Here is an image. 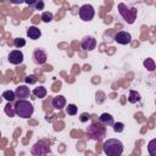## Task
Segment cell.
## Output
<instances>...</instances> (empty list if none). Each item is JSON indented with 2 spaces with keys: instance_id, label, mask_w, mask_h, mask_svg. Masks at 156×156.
<instances>
[{
  "instance_id": "obj_1",
  "label": "cell",
  "mask_w": 156,
  "mask_h": 156,
  "mask_svg": "<svg viewBox=\"0 0 156 156\" xmlns=\"http://www.w3.org/2000/svg\"><path fill=\"white\" fill-rule=\"evenodd\" d=\"M123 143L118 139H107L102 144V150L106 156H121L123 154Z\"/></svg>"
},
{
  "instance_id": "obj_2",
  "label": "cell",
  "mask_w": 156,
  "mask_h": 156,
  "mask_svg": "<svg viewBox=\"0 0 156 156\" xmlns=\"http://www.w3.org/2000/svg\"><path fill=\"white\" fill-rule=\"evenodd\" d=\"M13 107H15L16 115L20 116L21 118H29L34 112L33 105L27 100H18Z\"/></svg>"
},
{
  "instance_id": "obj_3",
  "label": "cell",
  "mask_w": 156,
  "mask_h": 156,
  "mask_svg": "<svg viewBox=\"0 0 156 156\" xmlns=\"http://www.w3.org/2000/svg\"><path fill=\"white\" fill-rule=\"evenodd\" d=\"M118 12L128 24H133L138 16V10L135 7H129L123 2L118 4Z\"/></svg>"
},
{
  "instance_id": "obj_4",
  "label": "cell",
  "mask_w": 156,
  "mask_h": 156,
  "mask_svg": "<svg viewBox=\"0 0 156 156\" xmlns=\"http://www.w3.org/2000/svg\"><path fill=\"white\" fill-rule=\"evenodd\" d=\"M87 134H88L93 140H101V139L106 135V129H105L104 124H101L100 122H94V123H91V124L88 127Z\"/></svg>"
},
{
  "instance_id": "obj_5",
  "label": "cell",
  "mask_w": 156,
  "mask_h": 156,
  "mask_svg": "<svg viewBox=\"0 0 156 156\" xmlns=\"http://www.w3.org/2000/svg\"><path fill=\"white\" fill-rule=\"evenodd\" d=\"M30 152L33 156H48L50 154V150H49V146L44 143V141H37L32 149H30Z\"/></svg>"
},
{
  "instance_id": "obj_6",
  "label": "cell",
  "mask_w": 156,
  "mask_h": 156,
  "mask_svg": "<svg viewBox=\"0 0 156 156\" xmlns=\"http://www.w3.org/2000/svg\"><path fill=\"white\" fill-rule=\"evenodd\" d=\"M94 16H95V10H94V7L90 4H84L83 6H80V9H79V17L83 21L89 22V21H91L94 18Z\"/></svg>"
},
{
  "instance_id": "obj_7",
  "label": "cell",
  "mask_w": 156,
  "mask_h": 156,
  "mask_svg": "<svg viewBox=\"0 0 156 156\" xmlns=\"http://www.w3.org/2000/svg\"><path fill=\"white\" fill-rule=\"evenodd\" d=\"M82 48L85 50V51H93L96 46V39L94 37H90V35H87L82 39V43H80Z\"/></svg>"
},
{
  "instance_id": "obj_8",
  "label": "cell",
  "mask_w": 156,
  "mask_h": 156,
  "mask_svg": "<svg viewBox=\"0 0 156 156\" xmlns=\"http://www.w3.org/2000/svg\"><path fill=\"white\" fill-rule=\"evenodd\" d=\"M9 62L12 65H21L23 62V52L21 50H12L9 54Z\"/></svg>"
},
{
  "instance_id": "obj_9",
  "label": "cell",
  "mask_w": 156,
  "mask_h": 156,
  "mask_svg": "<svg viewBox=\"0 0 156 156\" xmlns=\"http://www.w3.org/2000/svg\"><path fill=\"white\" fill-rule=\"evenodd\" d=\"M46 52L43 50V49H35L33 51V61L37 63V65H43L46 62Z\"/></svg>"
},
{
  "instance_id": "obj_10",
  "label": "cell",
  "mask_w": 156,
  "mask_h": 156,
  "mask_svg": "<svg viewBox=\"0 0 156 156\" xmlns=\"http://www.w3.org/2000/svg\"><path fill=\"white\" fill-rule=\"evenodd\" d=\"M115 40L118 43V44H122V45H126V44H129L132 41V35L128 33V32H118L116 33L115 35Z\"/></svg>"
},
{
  "instance_id": "obj_11",
  "label": "cell",
  "mask_w": 156,
  "mask_h": 156,
  "mask_svg": "<svg viewBox=\"0 0 156 156\" xmlns=\"http://www.w3.org/2000/svg\"><path fill=\"white\" fill-rule=\"evenodd\" d=\"M15 93H16V98H18L20 100H26L30 95V90L27 85H18L16 88Z\"/></svg>"
},
{
  "instance_id": "obj_12",
  "label": "cell",
  "mask_w": 156,
  "mask_h": 156,
  "mask_svg": "<svg viewBox=\"0 0 156 156\" xmlns=\"http://www.w3.org/2000/svg\"><path fill=\"white\" fill-rule=\"evenodd\" d=\"M40 35H41V32H40V29H39L38 27H35V26H30V27L27 28V37H28L29 39H32V40H37V39L40 38Z\"/></svg>"
},
{
  "instance_id": "obj_13",
  "label": "cell",
  "mask_w": 156,
  "mask_h": 156,
  "mask_svg": "<svg viewBox=\"0 0 156 156\" xmlns=\"http://www.w3.org/2000/svg\"><path fill=\"white\" fill-rule=\"evenodd\" d=\"M66 106V99L63 95H57L52 99V107L56 110H62Z\"/></svg>"
},
{
  "instance_id": "obj_14",
  "label": "cell",
  "mask_w": 156,
  "mask_h": 156,
  "mask_svg": "<svg viewBox=\"0 0 156 156\" xmlns=\"http://www.w3.org/2000/svg\"><path fill=\"white\" fill-rule=\"evenodd\" d=\"M99 122L104 126H113V117L110 115V113H102L100 117H99Z\"/></svg>"
},
{
  "instance_id": "obj_15",
  "label": "cell",
  "mask_w": 156,
  "mask_h": 156,
  "mask_svg": "<svg viewBox=\"0 0 156 156\" xmlns=\"http://www.w3.org/2000/svg\"><path fill=\"white\" fill-rule=\"evenodd\" d=\"M26 2H27V5H28L29 7H32V10H43V9H44V6H45L44 1H41V0L26 1Z\"/></svg>"
},
{
  "instance_id": "obj_16",
  "label": "cell",
  "mask_w": 156,
  "mask_h": 156,
  "mask_svg": "<svg viewBox=\"0 0 156 156\" xmlns=\"http://www.w3.org/2000/svg\"><path fill=\"white\" fill-rule=\"evenodd\" d=\"M140 100H141V96H140V94H139L138 91H135V90H130V91H129L128 101H129L130 104H136V102H139Z\"/></svg>"
},
{
  "instance_id": "obj_17",
  "label": "cell",
  "mask_w": 156,
  "mask_h": 156,
  "mask_svg": "<svg viewBox=\"0 0 156 156\" xmlns=\"http://www.w3.org/2000/svg\"><path fill=\"white\" fill-rule=\"evenodd\" d=\"M33 95L35 96V98H39V99H43V98H45L46 96V89L44 88V87H38V88H34V90H33Z\"/></svg>"
},
{
  "instance_id": "obj_18",
  "label": "cell",
  "mask_w": 156,
  "mask_h": 156,
  "mask_svg": "<svg viewBox=\"0 0 156 156\" xmlns=\"http://www.w3.org/2000/svg\"><path fill=\"white\" fill-rule=\"evenodd\" d=\"M147 151L150 154V156H156V138L151 139L147 144Z\"/></svg>"
},
{
  "instance_id": "obj_19",
  "label": "cell",
  "mask_w": 156,
  "mask_h": 156,
  "mask_svg": "<svg viewBox=\"0 0 156 156\" xmlns=\"http://www.w3.org/2000/svg\"><path fill=\"white\" fill-rule=\"evenodd\" d=\"M144 67L147 69V71H150V72H152V71H155V68H156V65H155V61L152 60V58H146V60H144Z\"/></svg>"
},
{
  "instance_id": "obj_20",
  "label": "cell",
  "mask_w": 156,
  "mask_h": 156,
  "mask_svg": "<svg viewBox=\"0 0 156 156\" xmlns=\"http://www.w3.org/2000/svg\"><path fill=\"white\" fill-rule=\"evenodd\" d=\"M2 98H4L5 100H7L9 102H11V101L15 100V98H16V93L12 91V90H5V91L2 93Z\"/></svg>"
},
{
  "instance_id": "obj_21",
  "label": "cell",
  "mask_w": 156,
  "mask_h": 156,
  "mask_svg": "<svg viewBox=\"0 0 156 156\" xmlns=\"http://www.w3.org/2000/svg\"><path fill=\"white\" fill-rule=\"evenodd\" d=\"M41 21L43 22H45V23H49V22H51L52 20H54V16H52V13L51 12H49V11H45V12H43L41 13Z\"/></svg>"
},
{
  "instance_id": "obj_22",
  "label": "cell",
  "mask_w": 156,
  "mask_h": 156,
  "mask_svg": "<svg viewBox=\"0 0 156 156\" xmlns=\"http://www.w3.org/2000/svg\"><path fill=\"white\" fill-rule=\"evenodd\" d=\"M77 111H78V108H77V106L74 104H68L67 107H66V112L69 116H74L77 113Z\"/></svg>"
},
{
  "instance_id": "obj_23",
  "label": "cell",
  "mask_w": 156,
  "mask_h": 156,
  "mask_svg": "<svg viewBox=\"0 0 156 156\" xmlns=\"http://www.w3.org/2000/svg\"><path fill=\"white\" fill-rule=\"evenodd\" d=\"M13 45L17 49H21V48H23L26 45V39H23V38H16V39H13Z\"/></svg>"
},
{
  "instance_id": "obj_24",
  "label": "cell",
  "mask_w": 156,
  "mask_h": 156,
  "mask_svg": "<svg viewBox=\"0 0 156 156\" xmlns=\"http://www.w3.org/2000/svg\"><path fill=\"white\" fill-rule=\"evenodd\" d=\"M5 113H6L9 117H13V116L16 115V112H15V107H12L10 102L5 106Z\"/></svg>"
},
{
  "instance_id": "obj_25",
  "label": "cell",
  "mask_w": 156,
  "mask_h": 156,
  "mask_svg": "<svg viewBox=\"0 0 156 156\" xmlns=\"http://www.w3.org/2000/svg\"><path fill=\"white\" fill-rule=\"evenodd\" d=\"M124 129V124L122 122H117V123H113V130L116 133H122Z\"/></svg>"
},
{
  "instance_id": "obj_26",
  "label": "cell",
  "mask_w": 156,
  "mask_h": 156,
  "mask_svg": "<svg viewBox=\"0 0 156 156\" xmlns=\"http://www.w3.org/2000/svg\"><path fill=\"white\" fill-rule=\"evenodd\" d=\"M24 80H26V83H27V84H34V83H37L38 78H37L34 74H30V76H27Z\"/></svg>"
},
{
  "instance_id": "obj_27",
  "label": "cell",
  "mask_w": 156,
  "mask_h": 156,
  "mask_svg": "<svg viewBox=\"0 0 156 156\" xmlns=\"http://www.w3.org/2000/svg\"><path fill=\"white\" fill-rule=\"evenodd\" d=\"M80 122H87L88 119H90V115L89 113H87V112H84V113H82L80 115Z\"/></svg>"
}]
</instances>
